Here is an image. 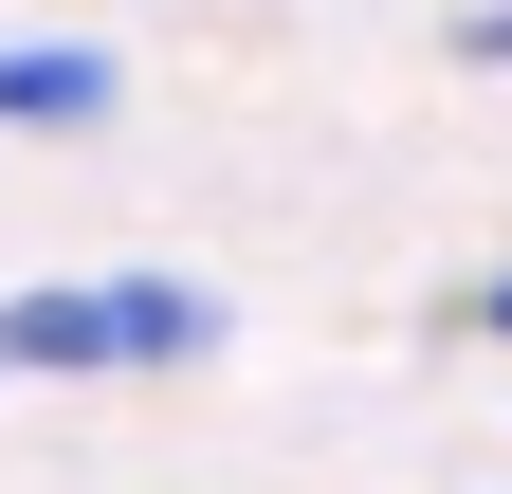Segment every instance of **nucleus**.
<instances>
[{
	"mask_svg": "<svg viewBox=\"0 0 512 494\" xmlns=\"http://www.w3.org/2000/svg\"><path fill=\"white\" fill-rule=\"evenodd\" d=\"M476 330H494V348H512V257H494V275H476Z\"/></svg>",
	"mask_w": 512,
	"mask_h": 494,
	"instance_id": "4",
	"label": "nucleus"
},
{
	"mask_svg": "<svg viewBox=\"0 0 512 494\" xmlns=\"http://www.w3.org/2000/svg\"><path fill=\"white\" fill-rule=\"evenodd\" d=\"M220 293L202 275H74V293H0V366H202Z\"/></svg>",
	"mask_w": 512,
	"mask_h": 494,
	"instance_id": "1",
	"label": "nucleus"
},
{
	"mask_svg": "<svg viewBox=\"0 0 512 494\" xmlns=\"http://www.w3.org/2000/svg\"><path fill=\"white\" fill-rule=\"evenodd\" d=\"M458 55H476V74H512V0H494V19H458Z\"/></svg>",
	"mask_w": 512,
	"mask_h": 494,
	"instance_id": "3",
	"label": "nucleus"
},
{
	"mask_svg": "<svg viewBox=\"0 0 512 494\" xmlns=\"http://www.w3.org/2000/svg\"><path fill=\"white\" fill-rule=\"evenodd\" d=\"M92 110H110L92 37H0V129H92Z\"/></svg>",
	"mask_w": 512,
	"mask_h": 494,
	"instance_id": "2",
	"label": "nucleus"
}]
</instances>
